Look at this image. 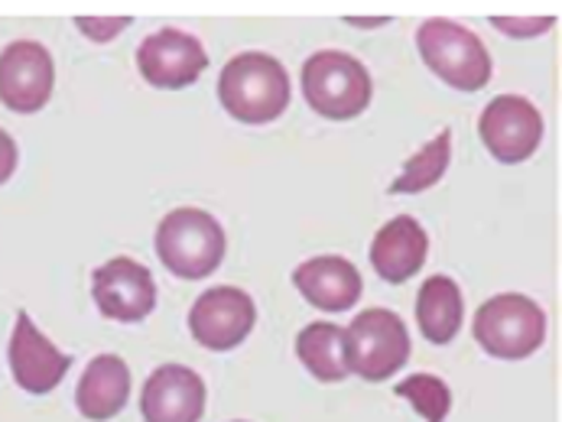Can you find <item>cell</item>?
Masks as SVG:
<instances>
[{
  "instance_id": "22",
  "label": "cell",
  "mask_w": 562,
  "mask_h": 422,
  "mask_svg": "<svg viewBox=\"0 0 562 422\" xmlns=\"http://www.w3.org/2000/svg\"><path fill=\"white\" fill-rule=\"evenodd\" d=\"M497 30L510 33L514 39H530V36H540L543 30L553 26V16H527V20H514V16H494L491 20Z\"/></svg>"
},
{
  "instance_id": "19",
  "label": "cell",
  "mask_w": 562,
  "mask_h": 422,
  "mask_svg": "<svg viewBox=\"0 0 562 422\" xmlns=\"http://www.w3.org/2000/svg\"><path fill=\"white\" fill-rule=\"evenodd\" d=\"M449 157H452V130H442V134H436L419 153H413V157L403 163V172L391 182V192H397V195H413V192L432 189V185L446 175Z\"/></svg>"
},
{
  "instance_id": "9",
  "label": "cell",
  "mask_w": 562,
  "mask_h": 422,
  "mask_svg": "<svg viewBox=\"0 0 562 422\" xmlns=\"http://www.w3.org/2000/svg\"><path fill=\"white\" fill-rule=\"evenodd\" d=\"M91 296L111 322H144L157 309V283L150 270L131 256H114L91 273Z\"/></svg>"
},
{
  "instance_id": "2",
  "label": "cell",
  "mask_w": 562,
  "mask_h": 422,
  "mask_svg": "<svg viewBox=\"0 0 562 422\" xmlns=\"http://www.w3.org/2000/svg\"><path fill=\"white\" fill-rule=\"evenodd\" d=\"M157 256L179 280H202L225 260V231L202 208H176L157 228Z\"/></svg>"
},
{
  "instance_id": "12",
  "label": "cell",
  "mask_w": 562,
  "mask_h": 422,
  "mask_svg": "<svg viewBox=\"0 0 562 422\" xmlns=\"http://www.w3.org/2000/svg\"><path fill=\"white\" fill-rule=\"evenodd\" d=\"M137 69L154 88H186L199 82V76L209 69L205 46L179 30H160L147 36L137 49Z\"/></svg>"
},
{
  "instance_id": "14",
  "label": "cell",
  "mask_w": 562,
  "mask_h": 422,
  "mask_svg": "<svg viewBox=\"0 0 562 422\" xmlns=\"http://www.w3.org/2000/svg\"><path fill=\"white\" fill-rule=\"evenodd\" d=\"M296 289L322 312H345L361 299V273L351 260L325 253L296 266Z\"/></svg>"
},
{
  "instance_id": "16",
  "label": "cell",
  "mask_w": 562,
  "mask_h": 422,
  "mask_svg": "<svg viewBox=\"0 0 562 422\" xmlns=\"http://www.w3.org/2000/svg\"><path fill=\"white\" fill-rule=\"evenodd\" d=\"M131 400V367L117 354H98L79 380L76 403L79 413L91 422L114 420Z\"/></svg>"
},
{
  "instance_id": "5",
  "label": "cell",
  "mask_w": 562,
  "mask_h": 422,
  "mask_svg": "<svg viewBox=\"0 0 562 422\" xmlns=\"http://www.w3.org/2000/svg\"><path fill=\"white\" fill-rule=\"evenodd\" d=\"M475 341L491 357L524 361L547 341V312L520 293L491 296L475 312Z\"/></svg>"
},
{
  "instance_id": "23",
  "label": "cell",
  "mask_w": 562,
  "mask_h": 422,
  "mask_svg": "<svg viewBox=\"0 0 562 422\" xmlns=\"http://www.w3.org/2000/svg\"><path fill=\"white\" fill-rule=\"evenodd\" d=\"M13 169H16V144H13V137L0 127V185L13 175Z\"/></svg>"
},
{
  "instance_id": "1",
  "label": "cell",
  "mask_w": 562,
  "mask_h": 422,
  "mask_svg": "<svg viewBox=\"0 0 562 422\" xmlns=\"http://www.w3.org/2000/svg\"><path fill=\"white\" fill-rule=\"evenodd\" d=\"M290 76L267 53L235 56L218 79L222 107L241 124H270L290 107Z\"/></svg>"
},
{
  "instance_id": "18",
  "label": "cell",
  "mask_w": 562,
  "mask_h": 422,
  "mask_svg": "<svg viewBox=\"0 0 562 422\" xmlns=\"http://www.w3.org/2000/svg\"><path fill=\"white\" fill-rule=\"evenodd\" d=\"M296 354L306 364V370L322 384H338L351 374L345 332L331 322L306 326L296 338Z\"/></svg>"
},
{
  "instance_id": "6",
  "label": "cell",
  "mask_w": 562,
  "mask_h": 422,
  "mask_svg": "<svg viewBox=\"0 0 562 422\" xmlns=\"http://www.w3.org/2000/svg\"><path fill=\"white\" fill-rule=\"evenodd\" d=\"M345 344H348V367L371 384L394 377L409 357V332L401 316L391 309L361 312L348 326Z\"/></svg>"
},
{
  "instance_id": "13",
  "label": "cell",
  "mask_w": 562,
  "mask_h": 422,
  "mask_svg": "<svg viewBox=\"0 0 562 422\" xmlns=\"http://www.w3.org/2000/svg\"><path fill=\"white\" fill-rule=\"evenodd\" d=\"M147 422H199L205 413V380L186 364L157 367L140 394Z\"/></svg>"
},
{
  "instance_id": "10",
  "label": "cell",
  "mask_w": 562,
  "mask_h": 422,
  "mask_svg": "<svg viewBox=\"0 0 562 422\" xmlns=\"http://www.w3.org/2000/svg\"><path fill=\"white\" fill-rule=\"evenodd\" d=\"M257 322L254 299L235 286H215L202 293L189 312V332L209 351H232L250 335Z\"/></svg>"
},
{
  "instance_id": "8",
  "label": "cell",
  "mask_w": 562,
  "mask_h": 422,
  "mask_svg": "<svg viewBox=\"0 0 562 422\" xmlns=\"http://www.w3.org/2000/svg\"><path fill=\"white\" fill-rule=\"evenodd\" d=\"M56 62L36 39H16L0 53V101L13 114H36L49 104Z\"/></svg>"
},
{
  "instance_id": "15",
  "label": "cell",
  "mask_w": 562,
  "mask_h": 422,
  "mask_svg": "<svg viewBox=\"0 0 562 422\" xmlns=\"http://www.w3.org/2000/svg\"><path fill=\"white\" fill-rule=\"evenodd\" d=\"M426 253H429V238H426L423 225L409 215H401L374 235L371 266L387 283H406L409 276H416L423 270Z\"/></svg>"
},
{
  "instance_id": "17",
  "label": "cell",
  "mask_w": 562,
  "mask_h": 422,
  "mask_svg": "<svg viewBox=\"0 0 562 422\" xmlns=\"http://www.w3.org/2000/svg\"><path fill=\"white\" fill-rule=\"evenodd\" d=\"M465 319V303H462V289L456 280L436 273L419 286V299H416V322L426 341L432 344H449L459 335Z\"/></svg>"
},
{
  "instance_id": "3",
  "label": "cell",
  "mask_w": 562,
  "mask_h": 422,
  "mask_svg": "<svg viewBox=\"0 0 562 422\" xmlns=\"http://www.w3.org/2000/svg\"><path fill=\"white\" fill-rule=\"evenodd\" d=\"M416 46L423 62L459 91H482L491 82V56L484 43L456 20L432 16L416 30Z\"/></svg>"
},
{
  "instance_id": "7",
  "label": "cell",
  "mask_w": 562,
  "mask_h": 422,
  "mask_svg": "<svg viewBox=\"0 0 562 422\" xmlns=\"http://www.w3.org/2000/svg\"><path fill=\"white\" fill-rule=\"evenodd\" d=\"M479 134H482L487 153L497 163L514 167V163H524L537 153V147L543 140V117L527 98L497 94L482 111Z\"/></svg>"
},
{
  "instance_id": "4",
  "label": "cell",
  "mask_w": 562,
  "mask_h": 422,
  "mask_svg": "<svg viewBox=\"0 0 562 422\" xmlns=\"http://www.w3.org/2000/svg\"><path fill=\"white\" fill-rule=\"evenodd\" d=\"M303 91L310 107L325 121H351L358 117L374 94L368 69L338 49H322L303 66Z\"/></svg>"
},
{
  "instance_id": "11",
  "label": "cell",
  "mask_w": 562,
  "mask_h": 422,
  "mask_svg": "<svg viewBox=\"0 0 562 422\" xmlns=\"http://www.w3.org/2000/svg\"><path fill=\"white\" fill-rule=\"evenodd\" d=\"M7 357H10V374H13L16 387H23L33 397L53 394L72 367V357L63 354L49 338L43 335L26 312L16 316Z\"/></svg>"
},
{
  "instance_id": "20",
  "label": "cell",
  "mask_w": 562,
  "mask_h": 422,
  "mask_svg": "<svg viewBox=\"0 0 562 422\" xmlns=\"http://www.w3.org/2000/svg\"><path fill=\"white\" fill-rule=\"evenodd\" d=\"M397 394L403 400H409V407L426 422H442L452 410V390L446 387V380L432 377V374H413L403 384H397Z\"/></svg>"
},
{
  "instance_id": "21",
  "label": "cell",
  "mask_w": 562,
  "mask_h": 422,
  "mask_svg": "<svg viewBox=\"0 0 562 422\" xmlns=\"http://www.w3.org/2000/svg\"><path fill=\"white\" fill-rule=\"evenodd\" d=\"M76 26L94 43H111L117 39V33L131 26V16H79Z\"/></svg>"
}]
</instances>
